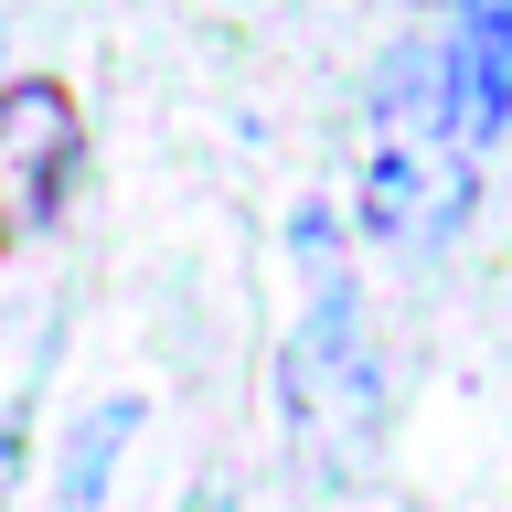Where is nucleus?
<instances>
[{
	"label": "nucleus",
	"mask_w": 512,
	"mask_h": 512,
	"mask_svg": "<svg viewBox=\"0 0 512 512\" xmlns=\"http://www.w3.org/2000/svg\"><path fill=\"white\" fill-rule=\"evenodd\" d=\"M299 256H310V299H299V331L278 352V406H288V459H299V491L310 502H342L352 480L374 470L384 448V342H374V310L363 288L331 267V214H299Z\"/></svg>",
	"instance_id": "obj_1"
},
{
	"label": "nucleus",
	"mask_w": 512,
	"mask_h": 512,
	"mask_svg": "<svg viewBox=\"0 0 512 512\" xmlns=\"http://www.w3.org/2000/svg\"><path fill=\"white\" fill-rule=\"evenodd\" d=\"M470 182H480V150L459 139L438 54H395L374 86V118H363V171H352L363 235L395 256H438L470 214Z\"/></svg>",
	"instance_id": "obj_2"
},
{
	"label": "nucleus",
	"mask_w": 512,
	"mask_h": 512,
	"mask_svg": "<svg viewBox=\"0 0 512 512\" xmlns=\"http://www.w3.org/2000/svg\"><path fill=\"white\" fill-rule=\"evenodd\" d=\"M86 171V118H75V96L22 75V86L0 96V214L11 224H54L64 192Z\"/></svg>",
	"instance_id": "obj_3"
},
{
	"label": "nucleus",
	"mask_w": 512,
	"mask_h": 512,
	"mask_svg": "<svg viewBox=\"0 0 512 512\" xmlns=\"http://www.w3.org/2000/svg\"><path fill=\"white\" fill-rule=\"evenodd\" d=\"M438 75H448V107H459V139L491 150L512 128V0H470L459 11V43L438 54Z\"/></svg>",
	"instance_id": "obj_4"
},
{
	"label": "nucleus",
	"mask_w": 512,
	"mask_h": 512,
	"mask_svg": "<svg viewBox=\"0 0 512 512\" xmlns=\"http://www.w3.org/2000/svg\"><path fill=\"white\" fill-rule=\"evenodd\" d=\"M128 438H139V395H107V406H86V427L64 438V480H54V512H107V480H118Z\"/></svg>",
	"instance_id": "obj_5"
},
{
	"label": "nucleus",
	"mask_w": 512,
	"mask_h": 512,
	"mask_svg": "<svg viewBox=\"0 0 512 512\" xmlns=\"http://www.w3.org/2000/svg\"><path fill=\"white\" fill-rule=\"evenodd\" d=\"M22 459H32V427L0 416V512H11V491H22Z\"/></svg>",
	"instance_id": "obj_6"
},
{
	"label": "nucleus",
	"mask_w": 512,
	"mask_h": 512,
	"mask_svg": "<svg viewBox=\"0 0 512 512\" xmlns=\"http://www.w3.org/2000/svg\"><path fill=\"white\" fill-rule=\"evenodd\" d=\"M182 512H246V502H235V491H224V480H203V491H192Z\"/></svg>",
	"instance_id": "obj_7"
},
{
	"label": "nucleus",
	"mask_w": 512,
	"mask_h": 512,
	"mask_svg": "<svg viewBox=\"0 0 512 512\" xmlns=\"http://www.w3.org/2000/svg\"><path fill=\"white\" fill-rule=\"evenodd\" d=\"M0 246H11V214H0Z\"/></svg>",
	"instance_id": "obj_8"
}]
</instances>
